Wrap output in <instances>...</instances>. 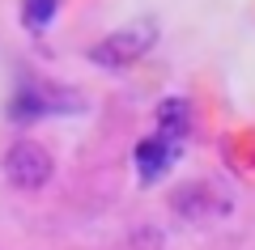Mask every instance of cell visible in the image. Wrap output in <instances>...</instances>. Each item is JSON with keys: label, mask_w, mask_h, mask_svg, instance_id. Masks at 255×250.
Returning <instances> with one entry per match:
<instances>
[{"label": "cell", "mask_w": 255, "mask_h": 250, "mask_svg": "<svg viewBox=\"0 0 255 250\" xmlns=\"http://www.w3.org/2000/svg\"><path fill=\"white\" fill-rule=\"evenodd\" d=\"M51 170H55V161H51V153H47L38 140H17V144H9V153H4V178H9L17 191L47 187Z\"/></svg>", "instance_id": "obj_1"}, {"label": "cell", "mask_w": 255, "mask_h": 250, "mask_svg": "<svg viewBox=\"0 0 255 250\" xmlns=\"http://www.w3.org/2000/svg\"><path fill=\"white\" fill-rule=\"evenodd\" d=\"M153 26H132V30H115L111 38H102L98 47H90V60L102 68H128L153 47Z\"/></svg>", "instance_id": "obj_2"}, {"label": "cell", "mask_w": 255, "mask_h": 250, "mask_svg": "<svg viewBox=\"0 0 255 250\" xmlns=\"http://www.w3.org/2000/svg\"><path fill=\"white\" fill-rule=\"evenodd\" d=\"M174 153H179V144H170V140H162V136H149V140H140L136 144V166H140V174H145L149 182L153 178H162L166 174V166L174 161Z\"/></svg>", "instance_id": "obj_3"}, {"label": "cell", "mask_w": 255, "mask_h": 250, "mask_svg": "<svg viewBox=\"0 0 255 250\" xmlns=\"http://www.w3.org/2000/svg\"><path fill=\"white\" fill-rule=\"evenodd\" d=\"M191 127V110L183 98H166L162 106H157V136L170 144H183V136H187Z\"/></svg>", "instance_id": "obj_4"}, {"label": "cell", "mask_w": 255, "mask_h": 250, "mask_svg": "<svg viewBox=\"0 0 255 250\" xmlns=\"http://www.w3.org/2000/svg\"><path fill=\"white\" fill-rule=\"evenodd\" d=\"M47 110H55V102H47L38 85H34V89H30V85H26V89H17V98L9 102V115H13V119H21V123H30V119L47 115Z\"/></svg>", "instance_id": "obj_5"}, {"label": "cell", "mask_w": 255, "mask_h": 250, "mask_svg": "<svg viewBox=\"0 0 255 250\" xmlns=\"http://www.w3.org/2000/svg\"><path fill=\"white\" fill-rule=\"evenodd\" d=\"M174 212H179V216H191V221L204 216V212H209V191H204L200 182L179 187V191H174Z\"/></svg>", "instance_id": "obj_6"}, {"label": "cell", "mask_w": 255, "mask_h": 250, "mask_svg": "<svg viewBox=\"0 0 255 250\" xmlns=\"http://www.w3.org/2000/svg\"><path fill=\"white\" fill-rule=\"evenodd\" d=\"M55 9H60V0H21V21H26V30L43 34V30L51 26Z\"/></svg>", "instance_id": "obj_7"}]
</instances>
